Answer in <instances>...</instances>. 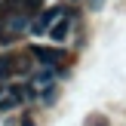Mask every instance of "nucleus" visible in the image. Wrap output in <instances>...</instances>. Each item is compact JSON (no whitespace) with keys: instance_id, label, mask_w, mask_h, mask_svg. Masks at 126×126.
<instances>
[{"instance_id":"1","label":"nucleus","mask_w":126,"mask_h":126,"mask_svg":"<svg viewBox=\"0 0 126 126\" xmlns=\"http://www.w3.org/2000/svg\"><path fill=\"white\" fill-rule=\"evenodd\" d=\"M31 55H34L43 68H52V65H59V62H62V49H59V46H34V49H31Z\"/></svg>"},{"instance_id":"2","label":"nucleus","mask_w":126,"mask_h":126,"mask_svg":"<svg viewBox=\"0 0 126 126\" xmlns=\"http://www.w3.org/2000/svg\"><path fill=\"white\" fill-rule=\"evenodd\" d=\"M71 22H74V12H68V9H65V12H62V18L52 25V28H49V37H52L55 43H62L68 34H71Z\"/></svg>"},{"instance_id":"3","label":"nucleus","mask_w":126,"mask_h":126,"mask_svg":"<svg viewBox=\"0 0 126 126\" xmlns=\"http://www.w3.org/2000/svg\"><path fill=\"white\" fill-rule=\"evenodd\" d=\"M62 12H65V9H46L40 18H37V22H31V31L40 37L43 31H49V28H52V22H59V18H62Z\"/></svg>"},{"instance_id":"4","label":"nucleus","mask_w":126,"mask_h":126,"mask_svg":"<svg viewBox=\"0 0 126 126\" xmlns=\"http://www.w3.org/2000/svg\"><path fill=\"white\" fill-rule=\"evenodd\" d=\"M25 98H28V92H25V89H18V86H9L6 98H0V111H9V108H16V105H22Z\"/></svg>"},{"instance_id":"5","label":"nucleus","mask_w":126,"mask_h":126,"mask_svg":"<svg viewBox=\"0 0 126 126\" xmlns=\"http://www.w3.org/2000/svg\"><path fill=\"white\" fill-rule=\"evenodd\" d=\"M34 86L37 89H49V86H52V68H46V71H40L34 77Z\"/></svg>"},{"instance_id":"6","label":"nucleus","mask_w":126,"mask_h":126,"mask_svg":"<svg viewBox=\"0 0 126 126\" xmlns=\"http://www.w3.org/2000/svg\"><path fill=\"white\" fill-rule=\"evenodd\" d=\"M25 25H28L25 12H18V16H9V18H6V31H22Z\"/></svg>"},{"instance_id":"7","label":"nucleus","mask_w":126,"mask_h":126,"mask_svg":"<svg viewBox=\"0 0 126 126\" xmlns=\"http://www.w3.org/2000/svg\"><path fill=\"white\" fill-rule=\"evenodd\" d=\"M12 71H16V62H12V59H0V83H3Z\"/></svg>"},{"instance_id":"8","label":"nucleus","mask_w":126,"mask_h":126,"mask_svg":"<svg viewBox=\"0 0 126 126\" xmlns=\"http://www.w3.org/2000/svg\"><path fill=\"white\" fill-rule=\"evenodd\" d=\"M89 6H92V9H98V6H102V0H89Z\"/></svg>"},{"instance_id":"9","label":"nucleus","mask_w":126,"mask_h":126,"mask_svg":"<svg viewBox=\"0 0 126 126\" xmlns=\"http://www.w3.org/2000/svg\"><path fill=\"white\" fill-rule=\"evenodd\" d=\"M95 126H108V123H105V120H95Z\"/></svg>"},{"instance_id":"10","label":"nucleus","mask_w":126,"mask_h":126,"mask_svg":"<svg viewBox=\"0 0 126 126\" xmlns=\"http://www.w3.org/2000/svg\"><path fill=\"white\" fill-rule=\"evenodd\" d=\"M0 95H3V83H0Z\"/></svg>"}]
</instances>
